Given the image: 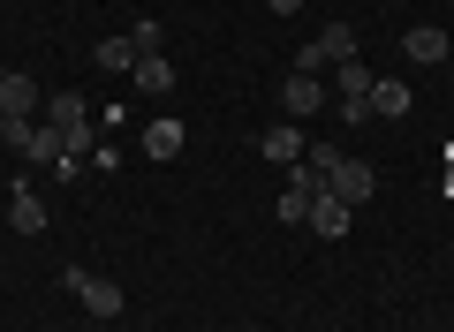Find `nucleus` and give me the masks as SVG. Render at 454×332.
Masks as SVG:
<instances>
[{"label": "nucleus", "instance_id": "nucleus-1", "mask_svg": "<svg viewBox=\"0 0 454 332\" xmlns=\"http://www.w3.org/2000/svg\"><path fill=\"white\" fill-rule=\"evenodd\" d=\"M46 121L68 136V151H76V158H91V151H98V136H91V98H83V91L46 98Z\"/></svg>", "mask_w": 454, "mask_h": 332}, {"label": "nucleus", "instance_id": "nucleus-2", "mask_svg": "<svg viewBox=\"0 0 454 332\" xmlns=\"http://www.w3.org/2000/svg\"><path fill=\"white\" fill-rule=\"evenodd\" d=\"M340 61H356V31H348V23H325V31L310 38L303 53H295V68H303V76H318V68H340Z\"/></svg>", "mask_w": 454, "mask_h": 332}, {"label": "nucleus", "instance_id": "nucleus-3", "mask_svg": "<svg viewBox=\"0 0 454 332\" xmlns=\"http://www.w3.org/2000/svg\"><path fill=\"white\" fill-rule=\"evenodd\" d=\"M372 68H364V61H340V76H333V91H340V121H348V128H356V121H372Z\"/></svg>", "mask_w": 454, "mask_h": 332}, {"label": "nucleus", "instance_id": "nucleus-4", "mask_svg": "<svg viewBox=\"0 0 454 332\" xmlns=\"http://www.w3.org/2000/svg\"><path fill=\"white\" fill-rule=\"evenodd\" d=\"M23 158H31V166H53V174H83V158L68 151V136L53 121H38L31 128V143H23Z\"/></svg>", "mask_w": 454, "mask_h": 332}, {"label": "nucleus", "instance_id": "nucleus-5", "mask_svg": "<svg viewBox=\"0 0 454 332\" xmlns=\"http://www.w3.org/2000/svg\"><path fill=\"white\" fill-rule=\"evenodd\" d=\"M61 287H68V295H76L91 317H121V287H114V280H91L83 265H68V272H61Z\"/></svg>", "mask_w": 454, "mask_h": 332}, {"label": "nucleus", "instance_id": "nucleus-6", "mask_svg": "<svg viewBox=\"0 0 454 332\" xmlns=\"http://www.w3.org/2000/svg\"><path fill=\"white\" fill-rule=\"evenodd\" d=\"M325 189H333L340 205H372L379 174H372V166H364V158H333V166H325Z\"/></svg>", "mask_w": 454, "mask_h": 332}, {"label": "nucleus", "instance_id": "nucleus-7", "mask_svg": "<svg viewBox=\"0 0 454 332\" xmlns=\"http://www.w3.org/2000/svg\"><path fill=\"white\" fill-rule=\"evenodd\" d=\"M348 212H356V205H340V197L333 189H318V197H310V235H325V242H340V235H348Z\"/></svg>", "mask_w": 454, "mask_h": 332}, {"label": "nucleus", "instance_id": "nucleus-8", "mask_svg": "<svg viewBox=\"0 0 454 332\" xmlns=\"http://www.w3.org/2000/svg\"><path fill=\"white\" fill-rule=\"evenodd\" d=\"M402 53H409V61H417V68H439V61H447V53H454V38L439 31V23H417V31L402 38Z\"/></svg>", "mask_w": 454, "mask_h": 332}, {"label": "nucleus", "instance_id": "nucleus-9", "mask_svg": "<svg viewBox=\"0 0 454 332\" xmlns=\"http://www.w3.org/2000/svg\"><path fill=\"white\" fill-rule=\"evenodd\" d=\"M129 83H137L145 98H167V91H175V61H167V53H137Z\"/></svg>", "mask_w": 454, "mask_h": 332}, {"label": "nucleus", "instance_id": "nucleus-10", "mask_svg": "<svg viewBox=\"0 0 454 332\" xmlns=\"http://www.w3.org/2000/svg\"><path fill=\"white\" fill-rule=\"evenodd\" d=\"M280 106H288V121H295V113H318V106H325V83L303 76V68H288V83H280Z\"/></svg>", "mask_w": 454, "mask_h": 332}, {"label": "nucleus", "instance_id": "nucleus-11", "mask_svg": "<svg viewBox=\"0 0 454 332\" xmlns=\"http://www.w3.org/2000/svg\"><path fill=\"white\" fill-rule=\"evenodd\" d=\"M0 113H38V83L23 68H0Z\"/></svg>", "mask_w": 454, "mask_h": 332}, {"label": "nucleus", "instance_id": "nucleus-12", "mask_svg": "<svg viewBox=\"0 0 454 332\" xmlns=\"http://www.w3.org/2000/svg\"><path fill=\"white\" fill-rule=\"evenodd\" d=\"M8 227H16V235H46V205H38V189L8 197Z\"/></svg>", "mask_w": 454, "mask_h": 332}, {"label": "nucleus", "instance_id": "nucleus-13", "mask_svg": "<svg viewBox=\"0 0 454 332\" xmlns=\"http://www.w3.org/2000/svg\"><path fill=\"white\" fill-rule=\"evenodd\" d=\"M182 143H190V128H182L175 113H167V121H152V128H145V151H152V158H182Z\"/></svg>", "mask_w": 454, "mask_h": 332}, {"label": "nucleus", "instance_id": "nucleus-14", "mask_svg": "<svg viewBox=\"0 0 454 332\" xmlns=\"http://www.w3.org/2000/svg\"><path fill=\"white\" fill-rule=\"evenodd\" d=\"M310 143H303V128L295 121H280V128H265V158H280V166H295V158H303Z\"/></svg>", "mask_w": 454, "mask_h": 332}, {"label": "nucleus", "instance_id": "nucleus-15", "mask_svg": "<svg viewBox=\"0 0 454 332\" xmlns=\"http://www.w3.org/2000/svg\"><path fill=\"white\" fill-rule=\"evenodd\" d=\"M91 61L106 68V76H129V68H137V46H129V38H106V46H91Z\"/></svg>", "mask_w": 454, "mask_h": 332}, {"label": "nucleus", "instance_id": "nucleus-16", "mask_svg": "<svg viewBox=\"0 0 454 332\" xmlns=\"http://www.w3.org/2000/svg\"><path fill=\"white\" fill-rule=\"evenodd\" d=\"M372 113H409V83L379 76V83H372Z\"/></svg>", "mask_w": 454, "mask_h": 332}, {"label": "nucleus", "instance_id": "nucleus-17", "mask_svg": "<svg viewBox=\"0 0 454 332\" xmlns=\"http://www.w3.org/2000/svg\"><path fill=\"white\" fill-rule=\"evenodd\" d=\"M160 38H167V31H160V16H137V23H129V46H137V53H167Z\"/></svg>", "mask_w": 454, "mask_h": 332}, {"label": "nucleus", "instance_id": "nucleus-18", "mask_svg": "<svg viewBox=\"0 0 454 332\" xmlns=\"http://www.w3.org/2000/svg\"><path fill=\"white\" fill-rule=\"evenodd\" d=\"M31 113H0V143H8V151H23V143H31Z\"/></svg>", "mask_w": 454, "mask_h": 332}, {"label": "nucleus", "instance_id": "nucleus-19", "mask_svg": "<svg viewBox=\"0 0 454 332\" xmlns=\"http://www.w3.org/2000/svg\"><path fill=\"white\" fill-rule=\"evenodd\" d=\"M280 220L303 227V220H310V197H303V189H280Z\"/></svg>", "mask_w": 454, "mask_h": 332}, {"label": "nucleus", "instance_id": "nucleus-20", "mask_svg": "<svg viewBox=\"0 0 454 332\" xmlns=\"http://www.w3.org/2000/svg\"><path fill=\"white\" fill-rule=\"evenodd\" d=\"M265 8H273V16H295V8H303V0H265Z\"/></svg>", "mask_w": 454, "mask_h": 332}]
</instances>
